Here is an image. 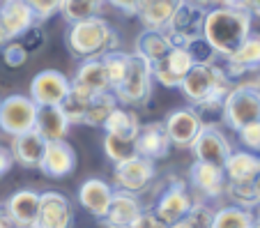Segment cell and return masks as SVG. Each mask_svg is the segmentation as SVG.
<instances>
[{"mask_svg": "<svg viewBox=\"0 0 260 228\" xmlns=\"http://www.w3.org/2000/svg\"><path fill=\"white\" fill-rule=\"evenodd\" d=\"M104 152H106V157L111 159L115 166L122 164V161H129V159H134V157H138L136 143L115 139V136H108V134L104 136Z\"/></svg>", "mask_w": 260, "mask_h": 228, "instance_id": "cell-35", "label": "cell"}, {"mask_svg": "<svg viewBox=\"0 0 260 228\" xmlns=\"http://www.w3.org/2000/svg\"><path fill=\"white\" fill-rule=\"evenodd\" d=\"M3 60H5L7 67H12V70H16V67H21V64H25V60H28V51L21 46V42H7L5 46H3Z\"/></svg>", "mask_w": 260, "mask_h": 228, "instance_id": "cell-40", "label": "cell"}, {"mask_svg": "<svg viewBox=\"0 0 260 228\" xmlns=\"http://www.w3.org/2000/svg\"><path fill=\"white\" fill-rule=\"evenodd\" d=\"M237 136H240V143L244 145L249 152L260 154V122H251V124H246V127H242L240 132H237Z\"/></svg>", "mask_w": 260, "mask_h": 228, "instance_id": "cell-41", "label": "cell"}, {"mask_svg": "<svg viewBox=\"0 0 260 228\" xmlns=\"http://www.w3.org/2000/svg\"><path fill=\"white\" fill-rule=\"evenodd\" d=\"M72 85L81 90H88V92H108L111 85H108V76L104 70L102 58L99 60H81L76 76L72 79Z\"/></svg>", "mask_w": 260, "mask_h": 228, "instance_id": "cell-27", "label": "cell"}, {"mask_svg": "<svg viewBox=\"0 0 260 228\" xmlns=\"http://www.w3.org/2000/svg\"><path fill=\"white\" fill-rule=\"evenodd\" d=\"M171 49L173 46L164 30H143L141 35L136 37L134 55H138V58L145 60V62L152 67V64H157Z\"/></svg>", "mask_w": 260, "mask_h": 228, "instance_id": "cell-26", "label": "cell"}, {"mask_svg": "<svg viewBox=\"0 0 260 228\" xmlns=\"http://www.w3.org/2000/svg\"><path fill=\"white\" fill-rule=\"evenodd\" d=\"M104 62V70H106V76H108V85H111V92L122 83V79L127 76V70H129V62H132V53L127 51H111L102 58Z\"/></svg>", "mask_w": 260, "mask_h": 228, "instance_id": "cell-32", "label": "cell"}, {"mask_svg": "<svg viewBox=\"0 0 260 228\" xmlns=\"http://www.w3.org/2000/svg\"><path fill=\"white\" fill-rule=\"evenodd\" d=\"M37 111H40V106L25 94L5 97L0 104V132L10 134L12 139L32 132L37 127Z\"/></svg>", "mask_w": 260, "mask_h": 228, "instance_id": "cell-7", "label": "cell"}, {"mask_svg": "<svg viewBox=\"0 0 260 228\" xmlns=\"http://www.w3.org/2000/svg\"><path fill=\"white\" fill-rule=\"evenodd\" d=\"M0 104H3V97H0Z\"/></svg>", "mask_w": 260, "mask_h": 228, "instance_id": "cell-54", "label": "cell"}, {"mask_svg": "<svg viewBox=\"0 0 260 228\" xmlns=\"http://www.w3.org/2000/svg\"><path fill=\"white\" fill-rule=\"evenodd\" d=\"M175 7L177 0H138L136 16L141 19L143 30H164Z\"/></svg>", "mask_w": 260, "mask_h": 228, "instance_id": "cell-25", "label": "cell"}, {"mask_svg": "<svg viewBox=\"0 0 260 228\" xmlns=\"http://www.w3.org/2000/svg\"><path fill=\"white\" fill-rule=\"evenodd\" d=\"M223 193L233 201L235 208H242V210H255L258 208V201H255L253 184L251 182H226V191Z\"/></svg>", "mask_w": 260, "mask_h": 228, "instance_id": "cell-36", "label": "cell"}, {"mask_svg": "<svg viewBox=\"0 0 260 228\" xmlns=\"http://www.w3.org/2000/svg\"><path fill=\"white\" fill-rule=\"evenodd\" d=\"M104 132H106L108 136L136 143V136H138V132H141V120H138V115L134 113V111L124 109V106H118V109L106 118Z\"/></svg>", "mask_w": 260, "mask_h": 228, "instance_id": "cell-29", "label": "cell"}, {"mask_svg": "<svg viewBox=\"0 0 260 228\" xmlns=\"http://www.w3.org/2000/svg\"><path fill=\"white\" fill-rule=\"evenodd\" d=\"M108 5H113L118 12L127 16H136V7H138V0H106Z\"/></svg>", "mask_w": 260, "mask_h": 228, "instance_id": "cell-44", "label": "cell"}, {"mask_svg": "<svg viewBox=\"0 0 260 228\" xmlns=\"http://www.w3.org/2000/svg\"><path fill=\"white\" fill-rule=\"evenodd\" d=\"M253 219H255V223H260V205L255 208V214H253Z\"/></svg>", "mask_w": 260, "mask_h": 228, "instance_id": "cell-50", "label": "cell"}, {"mask_svg": "<svg viewBox=\"0 0 260 228\" xmlns=\"http://www.w3.org/2000/svg\"><path fill=\"white\" fill-rule=\"evenodd\" d=\"M255 83H258V90H260V76H258V79H255Z\"/></svg>", "mask_w": 260, "mask_h": 228, "instance_id": "cell-52", "label": "cell"}, {"mask_svg": "<svg viewBox=\"0 0 260 228\" xmlns=\"http://www.w3.org/2000/svg\"><path fill=\"white\" fill-rule=\"evenodd\" d=\"M152 67L141 60L138 55L132 53V62H129L127 76L122 79V83L113 90V97L118 100V104L122 106H143L150 97H152Z\"/></svg>", "mask_w": 260, "mask_h": 228, "instance_id": "cell-6", "label": "cell"}, {"mask_svg": "<svg viewBox=\"0 0 260 228\" xmlns=\"http://www.w3.org/2000/svg\"><path fill=\"white\" fill-rule=\"evenodd\" d=\"M72 81L58 70H42L40 74H35L32 83H30V100L35 104L44 109V106H60L69 94Z\"/></svg>", "mask_w": 260, "mask_h": 228, "instance_id": "cell-10", "label": "cell"}, {"mask_svg": "<svg viewBox=\"0 0 260 228\" xmlns=\"http://www.w3.org/2000/svg\"><path fill=\"white\" fill-rule=\"evenodd\" d=\"M136 152L138 157H145L150 161L164 159L171 152V139H168V132L164 127V122L154 120V122L141 124V132L136 136Z\"/></svg>", "mask_w": 260, "mask_h": 228, "instance_id": "cell-16", "label": "cell"}, {"mask_svg": "<svg viewBox=\"0 0 260 228\" xmlns=\"http://www.w3.org/2000/svg\"><path fill=\"white\" fill-rule=\"evenodd\" d=\"M223 70H226L231 81L260 70V32H251V35L246 37L242 49L237 51L233 58L226 60V67H223Z\"/></svg>", "mask_w": 260, "mask_h": 228, "instance_id": "cell-21", "label": "cell"}, {"mask_svg": "<svg viewBox=\"0 0 260 228\" xmlns=\"http://www.w3.org/2000/svg\"><path fill=\"white\" fill-rule=\"evenodd\" d=\"M10 150H12V157H14L16 164L25 166V169H40L42 159H44L46 141L40 136L37 129H32L28 134L14 136Z\"/></svg>", "mask_w": 260, "mask_h": 228, "instance_id": "cell-23", "label": "cell"}, {"mask_svg": "<svg viewBox=\"0 0 260 228\" xmlns=\"http://www.w3.org/2000/svg\"><path fill=\"white\" fill-rule=\"evenodd\" d=\"M118 109V100L113 97V92H94L85 104V113H83V124L88 127H104L106 118Z\"/></svg>", "mask_w": 260, "mask_h": 228, "instance_id": "cell-30", "label": "cell"}, {"mask_svg": "<svg viewBox=\"0 0 260 228\" xmlns=\"http://www.w3.org/2000/svg\"><path fill=\"white\" fill-rule=\"evenodd\" d=\"M193 199L191 193L187 191V184L180 178H171V182L166 184V189L161 191V196L157 199V205H154L152 212L157 214V219L166 226H173L177 223L184 214L191 210Z\"/></svg>", "mask_w": 260, "mask_h": 228, "instance_id": "cell-9", "label": "cell"}, {"mask_svg": "<svg viewBox=\"0 0 260 228\" xmlns=\"http://www.w3.org/2000/svg\"><path fill=\"white\" fill-rule=\"evenodd\" d=\"M258 173H260V154H253L249 150H233V154L223 164L226 182H253V178Z\"/></svg>", "mask_w": 260, "mask_h": 228, "instance_id": "cell-24", "label": "cell"}, {"mask_svg": "<svg viewBox=\"0 0 260 228\" xmlns=\"http://www.w3.org/2000/svg\"><path fill=\"white\" fill-rule=\"evenodd\" d=\"M0 19H3L10 42L19 40L32 25H37V19L25 0H3L0 3Z\"/></svg>", "mask_w": 260, "mask_h": 228, "instance_id": "cell-18", "label": "cell"}, {"mask_svg": "<svg viewBox=\"0 0 260 228\" xmlns=\"http://www.w3.org/2000/svg\"><path fill=\"white\" fill-rule=\"evenodd\" d=\"M253 228H260V223H253Z\"/></svg>", "mask_w": 260, "mask_h": 228, "instance_id": "cell-53", "label": "cell"}, {"mask_svg": "<svg viewBox=\"0 0 260 228\" xmlns=\"http://www.w3.org/2000/svg\"><path fill=\"white\" fill-rule=\"evenodd\" d=\"M0 3H3V0H0Z\"/></svg>", "mask_w": 260, "mask_h": 228, "instance_id": "cell-55", "label": "cell"}, {"mask_svg": "<svg viewBox=\"0 0 260 228\" xmlns=\"http://www.w3.org/2000/svg\"><path fill=\"white\" fill-rule=\"evenodd\" d=\"M251 184H253V193H255V201H258V205H260V173L255 175V178H253V182H251Z\"/></svg>", "mask_w": 260, "mask_h": 228, "instance_id": "cell-46", "label": "cell"}, {"mask_svg": "<svg viewBox=\"0 0 260 228\" xmlns=\"http://www.w3.org/2000/svg\"><path fill=\"white\" fill-rule=\"evenodd\" d=\"M223 124L233 132H240L242 127L251 122H260V90L255 81H242L233 85L228 97L221 106Z\"/></svg>", "mask_w": 260, "mask_h": 228, "instance_id": "cell-4", "label": "cell"}, {"mask_svg": "<svg viewBox=\"0 0 260 228\" xmlns=\"http://www.w3.org/2000/svg\"><path fill=\"white\" fill-rule=\"evenodd\" d=\"M184 51L189 53V58H191V62L193 64H214V58H216V53L212 51V46L207 44L205 40H193V42H189L187 46H184Z\"/></svg>", "mask_w": 260, "mask_h": 228, "instance_id": "cell-37", "label": "cell"}, {"mask_svg": "<svg viewBox=\"0 0 260 228\" xmlns=\"http://www.w3.org/2000/svg\"><path fill=\"white\" fill-rule=\"evenodd\" d=\"M191 3H196V5H203V7H207V10H210V5H214L216 0H191Z\"/></svg>", "mask_w": 260, "mask_h": 228, "instance_id": "cell-48", "label": "cell"}, {"mask_svg": "<svg viewBox=\"0 0 260 228\" xmlns=\"http://www.w3.org/2000/svg\"><path fill=\"white\" fill-rule=\"evenodd\" d=\"M69 120L67 115L62 113L60 106H44V109L37 111V132L40 136L49 143V141H64L69 132Z\"/></svg>", "mask_w": 260, "mask_h": 228, "instance_id": "cell-28", "label": "cell"}, {"mask_svg": "<svg viewBox=\"0 0 260 228\" xmlns=\"http://www.w3.org/2000/svg\"><path fill=\"white\" fill-rule=\"evenodd\" d=\"M154 178V161L145 157H134L129 161H122V164L115 166L113 180L115 184L120 187V191L127 193H141L147 184L152 182Z\"/></svg>", "mask_w": 260, "mask_h": 228, "instance_id": "cell-13", "label": "cell"}, {"mask_svg": "<svg viewBox=\"0 0 260 228\" xmlns=\"http://www.w3.org/2000/svg\"><path fill=\"white\" fill-rule=\"evenodd\" d=\"M191 152L196 157V161L223 169V164L233 154V145L228 141V136L216 124H203L201 134L196 136V141L191 145Z\"/></svg>", "mask_w": 260, "mask_h": 228, "instance_id": "cell-8", "label": "cell"}, {"mask_svg": "<svg viewBox=\"0 0 260 228\" xmlns=\"http://www.w3.org/2000/svg\"><path fill=\"white\" fill-rule=\"evenodd\" d=\"M14 166V157H12V150L5 148V145H0V178L7 175Z\"/></svg>", "mask_w": 260, "mask_h": 228, "instance_id": "cell-45", "label": "cell"}, {"mask_svg": "<svg viewBox=\"0 0 260 228\" xmlns=\"http://www.w3.org/2000/svg\"><path fill=\"white\" fill-rule=\"evenodd\" d=\"M0 228H14V223H12L7 217H3V219H0Z\"/></svg>", "mask_w": 260, "mask_h": 228, "instance_id": "cell-49", "label": "cell"}, {"mask_svg": "<svg viewBox=\"0 0 260 228\" xmlns=\"http://www.w3.org/2000/svg\"><path fill=\"white\" fill-rule=\"evenodd\" d=\"M132 228H168V226L159 221L154 212H150V210H143V212L138 214L136 221L132 223Z\"/></svg>", "mask_w": 260, "mask_h": 228, "instance_id": "cell-43", "label": "cell"}, {"mask_svg": "<svg viewBox=\"0 0 260 228\" xmlns=\"http://www.w3.org/2000/svg\"><path fill=\"white\" fill-rule=\"evenodd\" d=\"M233 88L226 70L219 64H193L189 74L184 76L180 90L184 100L198 111V113H221L223 100Z\"/></svg>", "mask_w": 260, "mask_h": 228, "instance_id": "cell-1", "label": "cell"}, {"mask_svg": "<svg viewBox=\"0 0 260 228\" xmlns=\"http://www.w3.org/2000/svg\"><path fill=\"white\" fill-rule=\"evenodd\" d=\"M14 228H16V226H14Z\"/></svg>", "mask_w": 260, "mask_h": 228, "instance_id": "cell-56", "label": "cell"}, {"mask_svg": "<svg viewBox=\"0 0 260 228\" xmlns=\"http://www.w3.org/2000/svg\"><path fill=\"white\" fill-rule=\"evenodd\" d=\"M203 115L198 113L193 106H184V109H175L173 113H168V118L164 120V127L168 132L171 145L177 148H191L196 136L203 129Z\"/></svg>", "mask_w": 260, "mask_h": 228, "instance_id": "cell-11", "label": "cell"}, {"mask_svg": "<svg viewBox=\"0 0 260 228\" xmlns=\"http://www.w3.org/2000/svg\"><path fill=\"white\" fill-rule=\"evenodd\" d=\"M104 5H106V0H62L60 14H62V19L69 25H74V23H79V21L99 16Z\"/></svg>", "mask_w": 260, "mask_h": 228, "instance_id": "cell-31", "label": "cell"}, {"mask_svg": "<svg viewBox=\"0 0 260 228\" xmlns=\"http://www.w3.org/2000/svg\"><path fill=\"white\" fill-rule=\"evenodd\" d=\"M214 212L216 210H212L205 203H193L191 210L180 221L168 228H214Z\"/></svg>", "mask_w": 260, "mask_h": 228, "instance_id": "cell-34", "label": "cell"}, {"mask_svg": "<svg viewBox=\"0 0 260 228\" xmlns=\"http://www.w3.org/2000/svg\"><path fill=\"white\" fill-rule=\"evenodd\" d=\"M67 46L72 55L81 60H99L111 51H118L120 35L106 19L94 16V19H85L69 25Z\"/></svg>", "mask_w": 260, "mask_h": 228, "instance_id": "cell-3", "label": "cell"}, {"mask_svg": "<svg viewBox=\"0 0 260 228\" xmlns=\"http://www.w3.org/2000/svg\"><path fill=\"white\" fill-rule=\"evenodd\" d=\"M5 217V210H3V205H0V219Z\"/></svg>", "mask_w": 260, "mask_h": 228, "instance_id": "cell-51", "label": "cell"}, {"mask_svg": "<svg viewBox=\"0 0 260 228\" xmlns=\"http://www.w3.org/2000/svg\"><path fill=\"white\" fill-rule=\"evenodd\" d=\"M216 5L228 7V10L244 12V14H249L251 19H253V16L260 19V0H216Z\"/></svg>", "mask_w": 260, "mask_h": 228, "instance_id": "cell-42", "label": "cell"}, {"mask_svg": "<svg viewBox=\"0 0 260 228\" xmlns=\"http://www.w3.org/2000/svg\"><path fill=\"white\" fill-rule=\"evenodd\" d=\"M3 210L16 228H32L40 214V193L32 189H21L7 199Z\"/></svg>", "mask_w": 260, "mask_h": 228, "instance_id": "cell-15", "label": "cell"}, {"mask_svg": "<svg viewBox=\"0 0 260 228\" xmlns=\"http://www.w3.org/2000/svg\"><path fill=\"white\" fill-rule=\"evenodd\" d=\"M16 42H21V46L28 51V55L37 53V51L44 49V44H46V32H44V28L37 23V25H32L25 35H21V40H16Z\"/></svg>", "mask_w": 260, "mask_h": 228, "instance_id": "cell-39", "label": "cell"}, {"mask_svg": "<svg viewBox=\"0 0 260 228\" xmlns=\"http://www.w3.org/2000/svg\"><path fill=\"white\" fill-rule=\"evenodd\" d=\"M253 212L235 208V205H228L214 212V228H253Z\"/></svg>", "mask_w": 260, "mask_h": 228, "instance_id": "cell-33", "label": "cell"}, {"mask_svg": "<svg viewBox=\"0 0 260 228\" xmlns=\"http://www.w3.org/2000/svg\"><path fill=\"white\" fill-rule=\"evenodd\" d=\"M205 19H207V7L196 5L191 0H177L175 12H173L171 21L164 28L173 49H184L189 42L201 40Z\"/></svg>", "mask_w": 260, "mask_h": 228, "instance_id": "cell-5", "label": "cell"}, {"mask_svg": "<svg viewBox=\"0 0 260 228\" xmlns=\"http://www.w3.org/2000/svg\"><path fill=\"white\" fill-rule=\"evenodd\" d=\"M25 3H28V7L32 10L37 23L49 21L51 16H55L60 12V7H62V0H25Z\"/></svg>", "mask_w": 260, "mask_h": 228, "instance_id": "cell-38", "label": "cell"}, {"mask_svg": "<svg viewBox=\"0 0 260 228\" xmlns=\"http://www.w3.org/2000/svg\"><path fill=\"white\" fill-rule=\"evenodd\" d=\"M7 42H10V37H7V30L3 25V19H0V46H5Z\"/></svg>", "mask_w": 260, "mask_h": 228, "instance_id": "cell-47", "label": "cell"}, {"mask_svg": "<svg viewBox=\"0 0 260 228\" xmlns=\"http://www.w3.org/2000/svg\"><path fill=\"white\" fill-rule=\"evenodd\" d=\"M113 187L106 182V180H99V178H90L81 184L79 189V203L88 210L92 217L104 219L106 217V210L113 201Z\"/></svg>", "mask_w": 260, "mask_h": 228, "instance_id": "cell-20", "label": "cell"}, {"mask_svg": "<svg viewBox=\"0 0 260 228\" xmlns=\"http://www.w3.org/2000/svg\"><path fill=\"white\" fill-rule=\"evenodd\" d=\"M193 67L184 49H171L157 64H152V79L164 88H180L184 76Z\"/></svg>", "mask_w": 260, "mask_h": 228, "instance_id": "cell-14", "label": "cell"}, {"mask_svg": "<svg viewBox=\"0 0 260 228\" xmlns=\"http://www.w3.org/2000/svg\"><path fill=\"white\" fill-rule=\"evenodd\" d=\"M189 182L205 199H219L221 193L226 191L223 169H216L212 164H203V161H193L191 164V169H189Z\"/></svg>", "mask_w": 260, "mask_h": 228, "instance_id": "cell-22", "label": "cell"}, {"mask_svg": "<svg viewBox=\"0 0 260 228\" xmlns=\"http://www.w3.org/2000/svg\"><path fill=\"white\" fill-rule=\"evenodd\" d=\"M143 212L141 201L127 191H115L113 201L106 210V217L102 219L106 223V228H132V223L138 219V214Z\"/></svg>", "mask_w": 260, "mask_h": 228, "instance_id": "cell-19", "label": "cell"}, {"mask_svg": "<svg viewBox=\"0 0 260 228\" xmlns=\"http://www.w3.org/2000/svg\"><path fill=\"white\" fill-rule=\"evenodd\" d=\"M251 16L244 12L228 10V7H210L205 19V28H203V40L212 46L216 58H233L246 37L253 32L251 30Z\"/></svg>", "mask_w": 260, "mask_h": 228, "instance_id": "cell-2", "label": "cell"}, {"mask_svg": "<svg viewBox=\"0 0 260 228\" xmlns=\"http://www.w3.org/2000/svg\"><path fill=\"white\" fill-rule=\"evenodd\" d=\"M76 169V150L67 141H49L40 171L49 178H67Z\"/></svg>", "mask_w": 260, "mask_h": 228, "instance_id": "cell-17", "label": "cell"}, {"mask_svg": "<svg viewBox=\"0 0 260 228\" xmlns=\"http://www.w3.org/2000/svg\"><path fill=\"white\" fill-rule=\"evenodd\" d=\"M74 208L69 199L60 191L40 193V214L32 228H72Z\"/></svg>", "mask_w": 260, "mask_h": 228, "instance_id": "cell-12", "label": "cell"}]
</instances>
